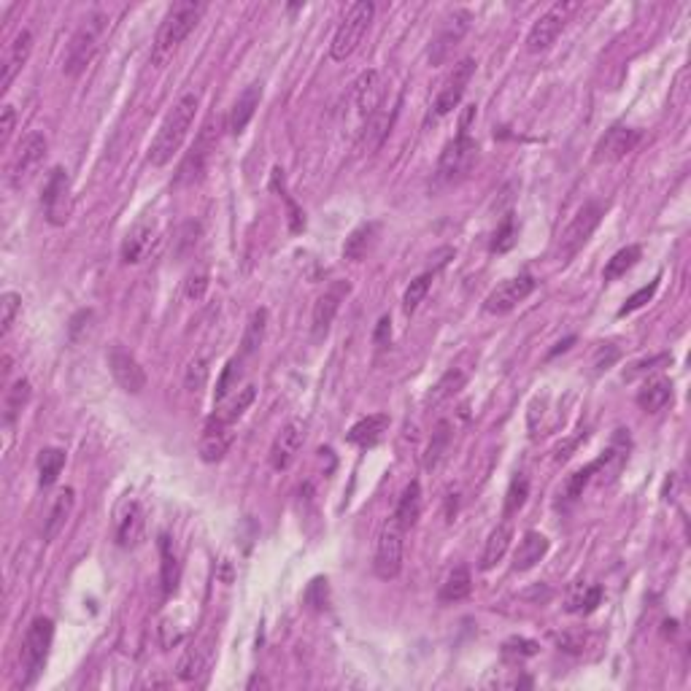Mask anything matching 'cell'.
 Returning a JSON list of instances; mask_svg holds the SVG:
<instances>
[{
    "mask_svg": "<svg viewBox=\"0 0 691 691\" xmlns=\"http://www.w3.org/2000/svg\"><path fill=\"white\" fill-rule=\"evenodd\" d=\"M254 397H257V389L249 384V386H243L241 392H235V397L233 400H227L225 402V408L219 410V417L225 419V422H235V419H241L243 417V413H246V408L254 402Z\"/></svg>",
    "mask_w": 691,
    "mask_h": 691,
    "instance_id": "45",
    "label": "cell"
},
{
    "mask_svg": "<svg viewBox=\"0 0 691 691\" xmlns=\"http://www.w3.org/2000/svg\"><path fill=\"white\" fill-rule=\"evenodd\" d=\"M373 14H376V6L370 4V0H360V4H354L349 9V14L343 17V22L338 25V30L332 36V44H330L332 60L343 62L346 57H352L357 52V46L362 44L365 33L370 30Z\"/></svg>",
    "mask_w": 691,
    "mask_h": 691,
    "instance_id": "4",
    "label": "cell"
},
{
    "mask_svg": "<svg viewBox=\"0 0 691 691\" xmlns=\"http://www.w3.org/2000/svg\"><path fill=\"white\" fill-rule=\"evenodd\" d=\"M197 108H200V98L195 92H187L176 100V106L168 111L163 127L157 130L155 141L149 147V163L155 168H163L173 160V155L181 149L184 138L189 132V127L195 124V116H197Z\"/></svg>",
    "mask_w": 691,
    "mask_h": 691,
    "instance_id": "1",
    "label": "cell"
},
{
    "mask_svg": "<svg viewBox=\"0 0 691 691\" xmlns=\"http://www.w3.org/2000/svg\"><path fill=\"white\" fill-rule=\"evenodd\" d=\"M265 330H267V311L265 308H257L251 316H249V324L243 330V340H241V354L243 357H251L262 340H265Z\"/></svg>",
    "mask_w": 691,
    "mask_h": 691,
    "instance_id": "39",
    "label": "cell"
},
{
    "mask_svg": "<svg viewBox=\"0 0 691 691\" xmlns=\"http://www.w3.org/2000/svg\"><path fill=\"white\" fill-rule=\"evenodd\" d=\"M273 189L275 192H282V197H284V203H287V209H290V227L298 233L306 222H303V214H300V209H298V203L287 195V189H284V181H282V168H273Z\"/></svg>",
    "mask_w": 691,
    "mask_h": 691,
    "instance_id": "49",
    "label": "cell"
},
{
    "mask_svg": "<svg viewBox=\"0 0 691 691\" xmlns=\"http://www.w3.org/2000/svg\"><path fill=\"white\" fill-rule=\"evenodd\" d=\"M511 540H513V524L511 519H505L503 524H497L487 540V545H483V554H481V570H492L511 548Z\"/></svg>",
    "mask_w": 691,
    "mask_h": 691,
    "instance_id": "29",
    "label": "cell"
},
{
    "mask_svg": "<svg viewBox=\"0 0 691 691\" xmlns=\"http://www.w3.org/2000/svg\"><path fill=\"white\" fill-rule=\"evenodd\" d=\"M378 233H381V225L378 222H368V225H360L349 238H346L343 243V257L352 259V262H360L368 257V251L376 246L378 241Z\"/></svg>",
    "mask_w": 691,
    "mask_h": 691,
    "instance_id": "32",
    "label": "cell"
},
{
    "mask_svg": "<svg viewBox=\"0 0 691 691\" xmlns=\"http://www.w3.org/2000/svg\"><path fill=\"white\" fill-rule=\"evenodd\" d=\"M616 360H618V352L613 349V346H602V349L597 352V360H594L597 373H600V370H608Z\"/></svg>",
    "mask_w": 691,
    "mask_h": 691,
    "instance_id": "59",
    "label": "cell"
},
{
    "mask_svg": "<svg viewBox=\"0 0 691 691\" xmlns=\"http://www.w3.org/2000/svg\"><path fill=\"white\" fill-rule=\"evenodd\" d=\"M513 243H516V222H513V217H505V219H503V225H500V227H497V233H495L492 251L503 254V251L513 249Z\"/></svg>",
    "mask_w": 691,
    "mask_h": 691,
    "instance_id": "52",
    "label": "cell"
},
{
    "mask_svg": "<svg viewBox=\"0 0 691 691\" xmlns=\"http://www.w3.org/2000/svg\"><path fill=\"white\" fill-rule=\"evenodd\" d=\"M470 592H473L470 570H467L465 565H459V568H454V570L446 576V581H443L438 597H441V602L451 605V602H462L465 597H470Z\"/></svg>",
    "mask_w": 691,
    "mask_h": 691,
    "instance_id": "36",
    "label": "cell"
},
{
    "mask_svg": "<svg viewBox=\"0 0 691 691\" xmlns=\"http://www.w3.org/2000/svg\"><path fill=\"white\" fill-rule=\"evenodd\" d=\"M389 425H392V422H389L386 413H373V417L360 419V422L349 430L346 441L354 443V446H362V449H370V446H376V443L386 435Z\"/></svg>",
    "mask_w": 691,
    "mask_h": 691,
    "instance_id": "26",
    "label": "cell"
},
{
    "mask_svg": "<svg viewBox=\"0 0 691 691\" xmlns=\"http://www.w3.org/2000/svg\"><path fill=\"white\" fill-rule=\"evenodd\" d=\"M62 467H65V451L62 449H54V446L41 449V454H38V483L41 487H52V483L60 478Z\"/></svg>",
    "mask_w": 691,
    "mask_h": 691,
    "instance_id": "40",
    "label": "cell"
},
{
    "mask_svg": "<svg viewBox=\"0 0 691 691\" xmlns=\"http://www.w3.org/2000/svg\"><path fill=\"white\" fill-rule=\"evenodd\" d=\"M205 290H209V275L197 273V275H189V279H187L184 295H187L189 300H200V298L205 295Z\"/></svg>",
    "mask_w": 691,
    "mask_h": 691,
    "instance_id": "56",
    "label": "cell"
},
{
    "mask_svg": "<svg viewBox=\"0 0 691 691\" xmlns=\"http://www.w3.org/2000/svg\"><path fill=\"white\" fill-rule=\"evenodd\" d=\"M449 443H451V425L443 419V422H438V427H435V433H433V443H430V449H427V457H425V467H427V470H435V467H438V462H441V457L446 454Z\"/></svg>",
    "mask_w": 691,
    "mask_h": 691,
    "instance_id": "42",
    "label": "cell"
},
{
    "mask_svg": "<svg viewBox=\"0 0 691 691\" xmlns=\"http://www.w3.org/2000/svg\"><path fill=\"white\" fill-rule=\"evenodd\" d=\"M30 381L28 378H20V381H14L9 389H6V397H4V425L6 427H12L14 422H17V417L22 413V408L28 405V400H30Z\"/></svg>",
    "mask_w": 691,
    "mask_h": 691,
    "instance_id": "37",
    "label": "cell"
},
{
    "mask_svg": "<svg viewBox=\"0 0 691 691\" xmlns=\"http://www.w3.org/2000/svg\"><path fill=\"white\" fill-rule=\"evenodd\" d=\"M656 290H659V279H654L648 287H643V290H638L632 298H627V303L618 308V316H627V314H635L638 308H643V306L656 295Z\"/></svg>",
    "mask_w": 691,
    "mask_h": 691,
    "instance_id": "54",
    "label": "cell"
},
{
    "mask_svg": "<svg viewBox=\"0 0 691 691\" xmlns=\"http://www.w3.org/2000/svg\"><path fill=\"white\" fill-rule=\"evenodd\" d=\"M205 378H209V362H205L203 357H195L189 365H187V373H184V386L189 392H200L205 386Z\"/></svg>",
    "mask_w": 691,
    "mask_h": 691,
    "instance_id": "50",
    "label": "cell"
},
{
    "mask_svg": "<svg viewBox=\"0 0 691 691\" xmlns=\"http://www.w3.org/2000/svg\"><path fill=\"white\" fill-rule=\"evenodd\" d=\"M238 378H241V360H230L217 384V402H225L230 397V392L238 389Z\"/></svg>",
    "mask_w": 691,
    "mask_h": 691,
    "instance_id": "51",
    "label": "cell"
},
{
    "mask_svg": "<svg viewBox=\"0 0 691 691\" xmlns=\"http://www.w3.org/2000/svg\"><path fill=\"white\" fill-rule=\"evenodd\" d=\"M257 686H267V680H265V678H259V675H254V678L249 680V688H257Z\"/></svg>",
    "mask_w": 691,
    "mask_h": 691,
    "instance_id": "63",
    "label": "cell"
},
{
    "mask_svg": "<svg viewBox=\"0 0 691 691\" xmlns=\"http://www.w3.org/2000/svg\"><path fill=\"white\" fill-rule=\"evenodd\" d=\"M627 459H630V435H627V430H616L610 449H605L602 457L594 459V465H597L594 475H600L602 483H613L618 478V473L624 470Z\"/></svg>",
    "mask_w": 691,
    "mask_h": 691,
    "instance_id": "20",
    "label": "cell"
},
{
    "mask_svg": "<svg viewBox=\"0 0 691 691\" xmlns=\"http://www.w3.org/2000/svg\"><path fill=\"white\" fill-rule=\"evenodd\" d=\"M419 516H422V487H419V481H410L402 492V497H400V503H397V508H394L392 519L400 529L408 532L410 527H417Z\"/></svg>",
    "mask_w": 691,
    "mask_h": 691,
    "instance_id": "28",
    "label": "cell"
},
{
    "mask_svg": "<svg viewBox=\"0 0 691 691\" xmlns=\"http://www.w3.org/2000/svg\"><path fill=\"white\" fill-rule=\"evenodd\" d=\"M44 214L49 219V225L62 227L68 219H71L74 211V195H71V179H68L65 168H52L46 184H44Z\"/></svg>",
    "mask_w": 691,
    "mask_h": 691,
    "instance_id": "7",
    "label": "cell"
},
{
    "mask_svg": "<svg viewBox=\"0 0 691 691\" xmlns=\"http://www.w3.org/2000/svg\"><path fill=\"white\" fill-rule=\"evenodd\" d=\"M14 122H17V111L14 106H4V114H0V144H9L12 138V130H14Z\"/></svg>",
    "mask_w": 691,
    "mask_h": 691,
    "instance_id": "57",
    "label": "cell"
},
{
    "mask_svg": "<svg viewBox=\"0 0 691 691\" xmlns=\"http://www.w3.org/2000/svg\"><path fill=\"white\" fill-rule=\"evenodd\" d=\"M584 643H586L584 635H570V632L557 635V646L565 648V651H570V654H581V651H584Z\"/></svg>",
    "mask_w": 691,
    "mask_h": 691,
    "instance_id": "58",
    "label": "cell"
},
{
    "mask_svg": "<svg viewBox=\"0 0 691 691\" xmlns=\"http://www.w3.org/2000/svg\"><path fill=\"white\" fill-rule=\"evenodd\" d=\"M670 400H672V381H670V378H662V376L646 381L643 389L638 392V405H640L646 413L662 410Z\"/></svg>",
    "mask_w": 691,
    "mask_h": 691,
    "instance_id": "34",
    "label": "cell"
},
{
    "mask_svg": "<svg viewBox=\"0 0 691 691\" xmlns=\"http://www.w3.org/2000/svg\"><path fill=\"white\" fill-rule=\"evenodd\" d=\"M203 670H205V651L192 646V648L181 656V662H179V678H181V680H195Z\"/></svg>",
    "mask_w": 691,
    "mask_h": 691,
    "instance_id": "46",
    "label": "cell"
},
{
    "mask_svg": "<svg viewBox=\"0 0 691 691\" xmlns=\"http://www.w3.org/2000/svg\"><path fill=\"white\" fill-rule=\"evenodd\" d=\"M594 473H597V465L589 462L586 467H581L573 475H568V481L562 483V489H560V500H557L560 511H570L584 497V489H586V483L594 478Z\"/></svg>",
    "mask_w": 691,
    "mask_h": 691,
    "instance_id": "33",
    "label": "cell"
},
{
    "mask_svg": "<svg viewBox=\"0 0 691 691\" xmlns=\"http://www.w3.org/2000/svg\"><path fill=\"white\" fill-rule=\"evenodd\" d=\"M576 9H578V6L570 4V0H560V4H554L545 14H540V20L532 25V30H529V36H527V52L540 54V52H545V49L554 46L557 38L562 36V30H565L570 14H573Z\"/></svg>",
    "mask_w": 691,
    "mask_h": 691,
    "instance_id": "8",
    "label": "cell"
},
{
    "mask_svg": "<svg viewBox=\"0 0 691 691\" xmlns=\"http://www.w3.org/2000/svg\"><path fill=\"white\" fill-rule=\"evenodd\" d=\"M478 160V144L475 138L467 135V130H459L454 141L446 144L441 160H438V171H435V179L441 184H451L457 179H462Z\"/></svg>",
    "mask_w": 691,
    "mask_h": 691,
    "instance_id": "6",
    "label": "cell"
},
{
    "mask_svg": "<svg viewBox=\"0 0 691 691\" xmlns=\"http://www.w3.org/2000/svg\"><path fill=\"white\" fill-rule=\"evenodd\" d=\"M640 257H643V249L635 246V243H632V246H624V249H618V251L608 259V265H605V270H602V279H605V282H616V279H621V275H627V270H632Z\"/></svg>",
    "mask_w": 691,
    "mask_h": 691,
    "instance_id": "38",
    "label": "cell"
},
{
    "mask_svg": "<svg viewBox=\"0 0 691 691\" xmlns=\"http://www.w3.org/2000/svg\"><path fill=\"white\" fill-rule=\"evenodd\" d=\"M74 508H76V492L74 489H62L54 497V503L49 508V516L44 521V540H54L60 535V529L68 524V519H71Z\"/></svg>",
    "mask_w": 691,
    "mask_h": 691,
    "instance_id": "31",
    "label": "cell"
},
{
    "mask_svg": "<svg viewBox=\"0 0 691 691\" xmlns=\"http://www.w3.org/2000/svg\"><path fill=\"white\" fill-rule=\"evenodd\" d=\"M640 144V130L635 127H624V124H616L605 132V138L597 144V163H616L621 157H627L635 147Z\"/></svg>",
    "mask_w": 691,
    "mask_h": 691,
    "instance_id": "18",
    "label": "cell"
},
{
    "mask_svg": "<svg viewBox=\"0 0 691 691\" xmlns=\"http://www.w3.org/2000/svg\"><path fill=\"white\" fill-rule=\"evenodd\" d=\"M160 545V560H163V568H160V578H163V594H173L176 586H179V576H181V568H179V557L173 551V540L171 535H160L157 540Z\"/></svg>",
    "mask_w": 691,
    "mask_h": 691,
    "instance_id": "35",
    "label": "cell"
},
{
    "mask_svg": "<svg viewBox=\"0 0 691 691\" xmlns=\"http://www.w3.org/2000/svg\"><path fill=\"white\" fill-rule=\"evenodd\" d=\"M381 95H384V90H381V76H378V71H365V74L360 76V82L354 84V106H357V111H360L365 119H370V116L378 111Z\"/></svg>",
    "mask_w": 691,
    "mask_h": 691,
    "instance_id": "25",
    "label": "cell"
},
{
    "mask_svg": "<svg viewBox=\"0 0 691 691\" xmlns=\"http://www.w3.org/2000/svg\"><path fill=\"white\" fill-rule=\"evenodd\" d=\"M602 214H605V205L597 203V200H592V203H586L584 209L573 217V222L565 227L562 241H560V259H562V262L573 259V257L584 249V243H586V241L592 238V233L597 230Z\"/></svg>",
    "mask_w": 691,
    "mask_h": 691,
    "instance_id": "9",
    "label": "cell"
},
{
    "mask_svg": "<svg viewBox=\"0 0 691 691\" xmlns=\"http://www.w3.org/2000/svg\"><path fill=\"white\" fill-rule=\"evenodd\" d=\"M52 640H54V621L46 618V616H38L28 627L25 643H22V667H25L22 686H30L41 675V670L46 667Z\"/></svg>",
    "mask_w": 691,
    "mask_h": 691,
    "instance_id": "5",
    "label": "cell"
},
{
    "mask_svg": "<svg viewBox=\"0 0 691 691\" xmlns=\"http://www.w3.org/2000/svg\"><path fill=\"white\" fill-rule=\"evenodd\" d=\"M20 311H22V298L17 292H6L4 298H0V314H4V319H0V324H4V327H0V332H4V335L12 332Z\"/></svg>",
    "mask_w": 691,
    "mask_h": 691,
    "instance_id": "47",
    "label": "cell"
},
{
    "mask_svg": "<svg viewBox=\"0 0 691 691\" xmlns=\"http://www.w3.org/2000/svg\"><path fill=\"white\" fill-rule=\"evenodd\" d=\"M30 52H33V33H30V30H20L17 38L12 41L6 57H4V76H0V90H4V92L12 87V82L17 79V74L25 68Z\"/></svg>",
    "mask_w": 691,
    "mask_h": 691,
    "instance_id": "23",
    "label": "cell"
},
{
    "mask_svg": "<svg viewBox=\"0 0 691 691\" xmlns=\"http://www.w3.org/2000/svg\"><path fill=\"white\" fill-rule=\"evenodd\" d=\"M402 537H405V529H400L394 524V519H389L378 535L376 557H373V570L381 581H392L402 570Z\"/></svg>",
    "mask_w": 691,
    "mask_h": 691,
    "instance_id": "10",
    "label": "cell"
},
{
    "mask_svg": "<svg viewBox=\"0 0 691 691\" xmlns=\"http://www.w3.org/2000/svg\"><path fill=\"white\" fill-rule=\"evenodd\" d=\"M259 100H262V87L259 84H249L238 95V100H235V106L230 111V132L233 135H241L249 127V122L254 119L257 108H259Z\"/></svg>",
    "mask_w": 691,
    "mask_h": 691,
    "instance_id": "27",
    "label": "cell"
},
{
    "mask_svg": "<svg viewBox=\"0 0 691 691\" xmlns=\"http://www.w3.org/2000/svg\"><path fill=\"white\" fill-rule=\"evenodd\" d=\"M389 335H392V322H389V316H384L378 322V330H376V343H384Z\"/></svg>",
    "mask_w": 691,
    "mask_h": 691,
    "instance_id": "61",
    "label": "cell"
},
{
    "mask_svg": "<svg viewBox=\"0 0 691 691\" xmlns=\"http://www.w3.org/2000/svg\"><path fill=\"white\" fill-rule=\"evenodd\" d=\"M430 284H433V273H422L419 279H413V282L408 284V290H405V295H402V311H405V314H413V311L422 306V300H425L427 292H430Z\"/></svg>",
    "mask_w": 691,
    "mask_h": 691,
    "instance_id": "43",
    "label": "cell"
},
{
    "mask_svg": "<svg viewBox=\"0 0 691 691\" xmlns=\"http://www.w3.org/2000/svg\"><path fill=\"white\" fill-rule=\"evenodd\" d=\"M545 554H548V537L540 535V532H527V535L521 537L519 548H516V554H513V570L527 573V570H532Z\"/></svg>",
    "mask_w": 691,
    "mask_h": 691,
    "instance_id": "30",
    "label": "cell"
},
{
    "mask_svg": "<svg viewBox=\"0 0 691 691\" xmlns=\"http://www.w3.org/2000/svg\"><path fill=\"white\" fill-rule=\"evenodd\" d=\"M108 30V14L103 12H95L90 14L79 30L74 33L71 44H68V52H65V60H62V74L65 76H82L87 71V65L95 60V54L100 52V44H103V36Z\"/></svg>",
    "mask_w": 691,
    "mask_h": 691,
    "instance_id": "2",
    "label": "cell"
},
{
    "mask_svg": "<svg viewBox=\"0 0 691 691\" xmlns=\"http://www.w3.org/2000/svg\"><path fill=\"white\" fill-rule=\"evenodd\" d=\"M570 343H576V338H568V340L557 343V349H554V352H551V357H554V354H560V352H568V349H570Z\"/></svg>",
    "mask_w": 691,
    "mask_h": 691,
    "instance_id": "62",
    "label": "cell"
},
{
    "mask_svg": "<svg viewBox=\"0 0 691 691\" xmlns=\"http://www.w3.org/2000/svg\"><path fill=\"white\" fill-rule=\"evenodd\" d=\"M152 243H155V222H152V219L135 222V227H132V230L124 235V241H122V259H124L127 265L141 262V259L149 254Z\"/></svg>",
    "mask_w": 691,
    "mask_h": 691,
    "instance_id": "24",
    "label": "cell"
},
{
    "mask_svg": "<svg viewBox=\"0 0 691 691\" xmlns=\"http://www.w3.org/2000/svg\"><path fill=\"white\" fill-rule=\"evenodd\" d=\"M465 381H467V370H462V368H449V370L441 376V381L433 386V392L427 394V402L441 405L443 400L454 397V394L465 386Z\"/></svg>",
    "mask_w": 691,
    "mask_h": 691,
    "instance_id": "41",
    "label": "cell"
},
{
    "mask_svg": "<svg viewBox=\"0 0 691 691\" xmlns=\"http://www.w3.org/2000/svg\"><path fill=\"white\" fill-rule=\"evenodd\" d=\"M108 365H111V373L116 378V384L130 392V394H141L147 389V373L141 368V362H138L127 349H122V346H114L111 354H108Z\"/></svg>",
    "mask_w": 691,
    "mask_h": 691,
    "instance_id": "17",
    "label": "cell"
},
{
    "mask_svg": "<svg viewBox=\"0 0 691 691\" xmlns=\"http://www.w3.org/2000/svg\"><path fill=\"white\" fill-rule=\"evenodd\" d=\"M473 74H475V60H473V57H465L462 62H457V65L451 68V74H449L446 82L441 84V90H438V95H435V103H433V116H435V119L451 114V111L459 106V100H462V95H465L470 79H473Z\"/></svg>",
    "mask_w": 691,
    "mask_h": 691,
    "instance_id": "11",
    "label": "cell"
},
{
    "mask_svg": "<svg viewBox=\"0 0 691 691\" xmlns=\"http://www.w3.org/2000/svg\"><path fill=\"white\" fill-rule=\"evenodd\" d=\"M211 127H205V132L200 135V141L192 147V152L181 160V165H179V173H176V187H189V184H195L200 176H203V171H205V163H209V149H211V132H209Z\"/></svg>",
    "mask_w": 691,
    "mask_h": 691,
    "instance_id": "22",
    "label": "cell"
},
{
    "mask_svg": "<svg viewBox=\"0 0 691 691\" xmlns=\"http://www.w3.org/2000/svg\"><path fill=\"white\" fill-rule=\"evenodd\" d=\"M470 12L467 9H457L454 14L446 17L443 28L438 30L435 41H433V49H430V62L433 65H443L449 60V54L459 46V41L465 38L467 28H470Z\"/></svg>",
    "mask_w": 691,
    "mask_h": 691,
    "instance_id": "14",
    "label": "cell"
},
{
    "mask_svg": "<svg viewBox=\"0 0 691 691\" xmlns=\"http://www.w3.org/2000/svg\"><path fill=\"white\" fill-rule=\"evenodd\" d=\"M205 14V4H197V0H181V4H173L157 30L155 38V60H163L168 54H173L187 36L197 28L200 17Z\"/></svg>",
    "mask_w": 691,
    "mask_h": 691,
    "instance_id": "3",
    "label": "cell"
},
{
    "mask_svg": "<svg viewBox=\"0 0 691 691\" xmlns=\"http://www.w3.org/2000/svg\"><path fill=\"white\" fill-rule=\"evenodd\" d=\"M670 362H672V354H656L651 360H640V362L630 365V370H624V381H635L640 376H648V373H654L659 368H667Z\"/></svg>",
    "mask_w": 691,
    "mask_h": 691,
    "instance_id": "48",
    "label": "cell"
},
{
    "mask_svg": "<svg viewBox=\"0 0 691 691\" xmlns=\"http://www.w3.org/2000/svg\"><path fill=\"white\" fill-rule=\"evenodd\" d=\"M230 443H233L230 422H225L219 413H211L203 425V433H200V443H197L200 459L209 462V465L225 459V454L230 451Z\"/></svg>",
    "mask_w": 691,
    "mask_h": 691,
    "instance_id": "13",
    "label": "cell"
},
{
    "mask_svg": "<svg viewBox=\"0 0 691 691\" xmlns=\"http://www.w3.org/2000/svg\"><path fill=\"white\" fill-rule=\"evenodd\" d=\"M306 443V427L303 422H290L282 427V433L273 438V446H270V467L273 470H290L292 462L298 459L300 449Z\"/></svg>",
    "mask_w": 691,
    "mask_h": 691,
    "instance_id": "15",
    "label": "cell"
},
{
    "mask_svg": "<svg viewBox=\"0 0 691 691\" xmlns=\"http://www.w3.org/2000/svg\"><path fill=\"white\" fill-rule=\"evenodd\" d=\"M584 438H586V435H576V438H570V441H565V443H562V446H560V449H557V451H554V459H557V462H568V459H570V457H573V451H576V446H578V443H581V441H584Z\"/></svg>",
    "mask_w": 691,
    "mask_h": 691,
    "instance_id": "60",
    "label": "cell"
},
{
    "mask_svg": "<svg viewBox=\"0 0 691 691\" xmlns=\"http://www.w3.org/2000/svg\"><path fill=\"white\" fill-rule=\"evenodd\" d=\"M537 643L535 640H527V638H511L505 646H503V656L505 659H529L537 654Z\"/></svg>",
    "mask_w": 691,
    "mask_h": 691,
    "instance_id": "53",
    "label": "cell"
},
{
    "mask_svg": "<svg viewBox=\"0 0 691 691\" xmlns=\"http://www.w3.org/2000/svg\"><path fill=\"white\" fill-rule=\"evenodd\" d=\"M527 497H529V478H527L524 473H519V475L511 481L508 495H505V519H511L513 513H519V511L524 508Z\"/></svg>",
    "mask_w": 691,
    "mask_h": 691,
    "instance_id": "44",
    "label": "cell"
},
{
    "mask_svg": "<svg viewBox=\"0 0 691 691\" xmlns=\"http://www.w3.org/2000/svg\"><path fill=\"white\" fill-rule=\"evenodd\" d=\"M535 287H537V282H535V275H529V273H521V275H513V279H508V282H503L487 300H483V311L487 314H508V311H513L521 300H527L532 292H535Z\"/></svg>",
    "mask_w": 691,
    "mask_h": 691,
    "instance_id": "12",
    "label": "cell"
},
{
    "mask_svg": "<svg viewBox=\"0 0 691 691\" xmlns=\"http://www.w3.org/2000/svg\"><path fill=\"white\" fill-rule=\"evenodd\" d=\"M349 290H352V287L346 284V282H335L330 290H324V295L316 298L314 314H311V335H314L316 340H322V338L330 332V327H332V322H335V314H338L343 298L349 295Z\"/></svg>",
    "mask_w": 691,
    "mask_h": 691,
    "instance_id": "16",
    "label": "cell"
},
{
    "mask_svg": "<svg viewBox=\"0 0 691 691\" xmlns=\"http://www.w3.org/2000/svg\"><path fill=\"white\" fill-rule=\"evenodd\" d=\"M144 529H147V513L141 508V503L138 500H127L116 516V543L122 548H132L141 543L144 537Z\"/></svg>",
    "mask_w": 691,
    "mask_h": 691,
    "instance_id": "21",
    "label": "cell"
},
{
    "mask_svg": "<svg viewBox=\"0 0 691 691\" xmlns=\"http://www.w3.org/2000/svg\"><path fill=\"white\" fill-rule=\"evenodd\" d=\"M44 157H46V138H44V132H30L25 141L20 144L17 157H14V163H12V173H9L12 184H14V187L22 184V181L41 165Z\"/></svg>",
    "mask_w": 691,
    "mask_h": 691,
    "instance_id": "19",
    "label": "cell"
},
{
    "mask_svg": "<svg viewBox=\"0 0 691 691\" xmlns=\"http://www.w3.org/2000/svg\"><path fill=\"white\" fill-rule=\"evenodd\" d=\"M306 600H308V605H314L316 610H324V608H327V578L311 581V586H308V592H306Z\"/></svg>",
    "mask_w": 691,
    "mask_h": 691,
    "instance_id": "55",
    "label": "cell"
}]
</instances>
